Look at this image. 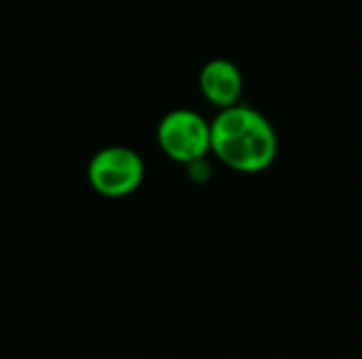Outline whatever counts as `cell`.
<instances>
[{
	"label": "cell",
	"mask_w": 362,
	"mask_h": 359,
	"mask_svg": "<svg viewBox=\"0 0 362 359\" xmlns=\"http://www.w3.org/2000/svg\"><path fill=\"white\" fill-rule=\"evenodd\" d=\"M212 152L233 171H265L278 157V135L272 123L246 104L221 110L210 123Z\"/></svg>",
	"instance_id": "6da1fadb"
},
{
	"label": "cell",
	"mask_w": 362,
	"mask_h": 359,
	"mask_svg": "<svg viewBox=\"0 0 362 359\" xmlns=\"http://www.w3.org/2000/svg\"><path fill=\"white\" fill-rule=\"evenodd\" d=\"M89 186L106 197L121 199L138 190L144 180V163L140 154L125 146H108L93 154L87 167Z\"/></svg>",
	"instance_id": "7a4b0ae2"
},
{
	"label": "cell",
	"mask_w": 362,
	"mask_h": 359,
	"mask_svg": "<svg viewBox=\"0 0 362 359\" xmlns=\"http://www.w3.org/2000/svg\"><path fill=\"white\" fill-rule=\"evenodd\" d=\"M199 89L210 104L221 110H227L240 104L244 91V76L231 59L216 57L202 68Z\"/></svg>",
	"instance_id": "277c9868"
},
{
	"label": "cell",
	"mask_w": 362,
	"mask_h": 359,
	"mask_svg": "<svg viewBox=\"0 0 362 359\" xmlns=\"http://www.w3.org/2000/svg\"><path fill=\"white\" fill-rule=\"evenodd\" d=\"M157 142L172 161L197 163L212 150L210 123L195 110H172L157 127Z\"/></svg>",
	"instance_id": "3957f363"
}]
</instances>
